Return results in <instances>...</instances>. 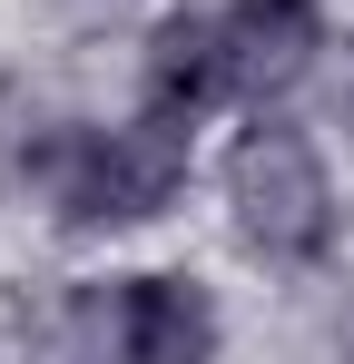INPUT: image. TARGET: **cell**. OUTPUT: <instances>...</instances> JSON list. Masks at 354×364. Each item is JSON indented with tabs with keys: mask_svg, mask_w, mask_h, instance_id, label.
<instances>
[{
	"mask_svg": "<svg viewBox=\"0 0 354 364\" xmlns=\"http://www.w3.org/2000/svg\"><path fill=\"white\" fill-rule=\"evenodd\" d=\"M217 89H227V20H197V10L158 20L148 30V109L158 119H197Z\"/></svg>",
	"mask_w": 354,
	"mask_h": 364,
	"instance_id": "5",
	"label": "cell"
},
{
	"mask_svg": "<svg viewBox=\"0 0 354 364\" xmlns=\"http://www.w3.org/2000/svg\"><path fill=\"white\" fill-rule=\"evenodd\" d=\"M315 69V10L305 0H236L227 10V89L276 99Z\"/></svg>",
	"mask_w": 354,
	"mask_h": 364,
	"instance_id": "3",
	"label": "cell"
},
{
	"mask_svg": "<svg viewBox=\"0 0 354 364\" xmlns=\"http://www.w3.org/2000/svg\"><path fill=\"white\" fill-rule=\"evenodd\" d=\"M227 207H236V237L256 246V256H325V237H335L325 158H315L295 128H246V138H236Z\"/></svg>",
	"mask_w": 354,
	"mask_h": 364,
	"instance_id": "2",
	"label": "cell"
},
{
	"mask_svg": "<svg viewBox=\"0 0 354 364\" xmlns=\"http://www.w3.org/2000/svg\"><path fill=\"white\" fill-rule=\"evenodd\" d=\"M30 187L69 227H148L187 187V119L138 109L128 128H50L30 148Z\"/></svg>",
	"mask_w": 354,
	"mask_h": 364,
	"instance_id": "1",
	"label": "cell"
},
{
	"mask_svg": "<svg viewBox=\"0 0 354 364\" xmlns=\"http://www.w3.org/2000/svg\"><path fill=\"white\" fill-rule=\"evenodd\" d=\"M30 148H40L30 99H20V89H0V187H30Z\"/></svg>",
	"mask_w": 354,
	"mask_h": 364,
	"instance_id": "6",
	"label": "cell"
},
{
	"mask_svg": "<svg viewBox=\"0 0 354 364\" xmlns=\"http://www.w3.org/2000/svg\"><path fill=\"white\" fill-rule=\"evenodd\" d=\"M109 335H118L138 364H187V355H207V345H217V305L197 296L187 276H128Z\"/></svg>",
	"mask_w": 354,
	"mask_h": 364,
	"instance_id": "4",
	"label": "cell"
}]
</instances>
